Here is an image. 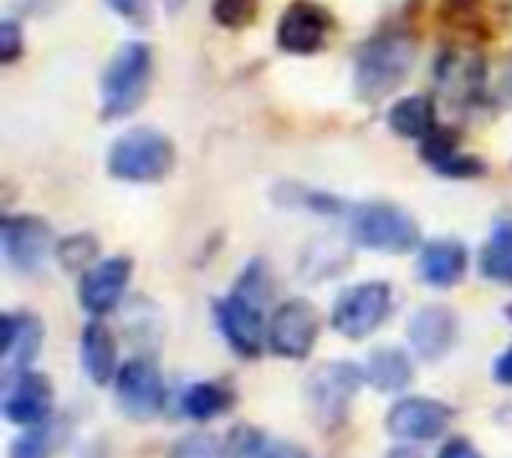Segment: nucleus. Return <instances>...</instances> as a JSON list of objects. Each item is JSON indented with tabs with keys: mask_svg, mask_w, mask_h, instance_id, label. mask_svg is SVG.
Wrapping results in <instances>:
<instances>
[{
	"mask_svg": "<svg viewBox=\"0 0 512 458\" xmlns=\"http://www.w3.org/2000/svg\"><path fill=\"white\" fill-rule=\"evenodd\" d=\"M273 297V279L264 261H249L240 273L234 291L213 303L216 327L240 357H258L267 345V324L264 309Z\"/></svg>",
	"mask_w": 512,
	"mask_h": 458,
	"instance_id": "f257e3e1",
	"label": "nucleus"
},
{
	"mask_svg": "<svg viewBox=\"0 0 512 458\" xmlns=\"http://www.w3.org/2000/svg\"><path fill=\"white\" fill-rule=\"evenodd\" d=\"M417 63V42L408 33H378L357 51L354 87L366 102L396 93Z\"/></svg>",
	"mask_w": 512,
	"mask_h": 458,
	"instance_id": "f03ea898",
	"label": "nucleus"
},
{
	"mask_svg": "<svg viewBox=\"0 0 512 458\" xmlns=\"http://www.w3.org/2000/svg\"><path fill=\"white\" fill-rule=\"evenodd\" d=\"M153 75V48L147 42H126L114 51L102 72V117H129L147 96Z\"/></svg>",
	"mask_w": 512,
	"mask_h": 458,
	"instance_id": "7ed1b4c3",
	"label": "nucleus"
},
{
	"mask_svg": "<svg viewBox=\"0 0 512 458\" xmlns=\"http://www.w3.org/2000/svg\"><path fill=\"white\" fill-rule=\"evenodd\" d=\"M363 384L366 372L351 360L321 363L318 369H312V375L306 378V402L315 426L321 432H339Z\"/></svg>",
	"mask_w": 512,
	"mask_h": 458,
	"instance_id": "20e7f679",
	"label": "nucleus"
},
{
	"mask_svg": "<svg viewBox=\"0 0 512 458\" xmlns=\"http://www.w3.org/2000/svg\"><path fill=\"white\" fill-rule=\"evenodd\" d=\"M174 168V144L159 129L123 132L108 150V171L126 183H159Z\"/></svg>",
	"mask_w": 512,
	"mask_h": 458,
	"instance_id": "39448f33",
	"label": "nucleus"
},
{
	"mask_svg": "<svg viewBox=\"0 0 512 458\" xmlns=\"http://www.w3.org/2000/svg\"><path fill=\"white\" fill-rule=\"evenodd\" d=\"M351 240L369 252L405 255L420 246L423 234L408 210L390 201H369L351 210Z\"/></svg>",
	"mask_w": 512,
	"mask_h": 458,
	"instance_id": "423d86ee",
	"label": "nucleus"
},
{
	"mask_svg": "<svg viewBox=\"0 0 512 458\" xmlns=\"http://www.w3.org/2000/svg\"><path fill=\"white\" fill-rule=\"evenodd\" d=\"M393 312V285L390 282H360L345 288L330 312V324L345 339H369Z\"/></svg>",
	"mask_w": 512,
	"mask_h": 458,
	"instance_id": "0eeeda50",
	"label": "nucleus"
},
{
	"mask_svg": "<svg viewBox=\"0 0 512 458\" xmlns=\"http://www.w3.org/2000/svg\"><path fill=\"white\" fill-rule=\"evenodd\" d=\"M114 399L126 420L132 423H150L165 411L168 390L162 381V372L150 357H132L117 369L114 378Z\"/></svg>",
	"mask_w": 512,
	"mask_h": 458,
	"instance_id": "6e6552de",
	"label": "nucleus"
},
{
	"mask_svg": "<svg viewBox=\"0 0 512 458\" xmlns=\"http://www.w3.org/2000/svg\"><path fill=\"white\" fill-rule=\"evenodd\" d=\"M321 333V315L318 309L303 300H285L273 309L267 324V348L282 360H306L318 342Z\"/></svg>",
	"mask_w": 512,
	"mask_h": 458,
	"instance_id": "1a4fd4ad",
	"label": "nucleus"
},
{
	"mask_svg": "<svg viewBox=\"0 0 512 458\" xmlns=\"http://www.w3.org/2000/svg\"><path fill=\"white\" fill-rule=\"evenodd\" d=\"M54 414V384L42 372L18 369L3 378V417L12 426L30 429Z\"/></svg>",
	"mask_w": 512,
	"mask_h": 458,
	"instance_id": "9d476101",
	"label": "nucleus"
},
{
	"mask_svg": "<svg viewBox=\"0 0 512 458\" xmlns=\"http://www.w3.org/2000/svg\"><path fill=\"white\" fill-rule=\"evenodd\" d=\"M456 411L441 402V399H426V396H405L399 399L390 414H387V435L405 444H423V441H435L441 438L450 423H453Z\"/></svg>",
	"mask_w": 512,
	"mask_h": 458,
	"instance_id": "9b49d317",
	"label": "nucleus"
},
{
	"mask_svg": "<svg viewBox=\"0 0 512 458\" xmlns=\"http://www.w3.org/2000/svg\"><path fill=\"white\" fill-rule=\"evenodd\" d=\"M333 30L336 21L327 6L294 0L276 24V45L288 54H315L327 45Z\"/></svg>",
	"mask_w": 512,
	"mask_h": 458,
	"instance_id": "f8f14e48",
	"label": "nucleus"
},
{
	"mask_svg": "<svg viewBox=\"0 0 512 458\" xmlns=\"http://www.w3.org/2000/svg\"><path fill=\"white\" fill-rule=\"evenodd\" d=\"M129 282H132V261L126 255L96 261L87 273H81L78 300H81L84 312H90L93 318H102L120 306Z\"/></svg>",
	"mask_w": 512,
	"mask_h": 458,
	"instance_id": "ddd939ff",
	"label": "nucleus"
},
{
	"mask_svg": "<svg viewBox=\"0 0 512 458\" xmlns=\"http://www.w3.org/2000/svg\"><path fill=\"white\" fill-rule=\"evenodd\" d=\"M3 255L21 273H36L48 252L57 246L45 219L39 216H6L3 225Z\"/></svg>",
	"mask_w": 512,
	"mask_h": 458,
	"instance_id": "4468645a",
	"label": "nucleus"
},
{
	"mask_svg": "<svg viewBox=\"0 0 512 458\" xmlns=\"http://www.w3.org/2000/svg\"><path fill=\"white\" fill-rule=\"evenodd\" d=\"M456 339H459V318L453 309L441 303L417 309L408 324V345L426 363L444 360L456 348Z\"/></svg>",
	"mask_w": 512,
	"mask_h": 458,
	"instance_id": "2eb2a0df",
	"label": "nucleus"
},
{
	"mask_svg": "<svg viewBox=\"0 0 512 458\" xmlns=\"http://www.w3.org/2000/svg\"><path fill=\"white\" fill-rule=\"evenodd\" d=\"M468 273V249L459 240L441 237L420 249L417 279L429 288H453Z\"/></svg>",
	"mask_w": 512,
	"mask_h": 458,
	"instance_id": "dca6fc26",
	"label": "nucleus"
},
{
	"mask_svg": "<svg viewBox=\"0 0 512 458\" xmlns=\"http://www.w3.org/2000/svg\"><path fill=\"white\" fill-rule=\"evenodd\" d=\"M0 327H3L0 351H3L6 372L30 369L42 345V321L30 312H6L0 318Z\"/></svg>",
	"mask_w": 512,
	"mask_h": 458,
	"instance_id": "f3484780",
	"label": "nucleus"
},
{
	"mask_svg": "<svg viewBox=\"0 0 512 458\" xmlns=\"http://www.w3.org/2000/svg\"><path fill=\"white\" fill-rule=\"evenodd\" d=\"M366 384L378 393H405L414 384V360L405 348L381 345L369 354L366 366Z\"/></svg>",
	"mask_w": 512,
	"mask_h": 458,
	"instance_id": "a211bd4d",
	"label": "nucleus"
},
{
	"mask_svg": "<svg viewBox=\"0 0 512 458\" xmlns=\"http://www.w3.org/2000/svg\"><path fill=\"white\" fill-rule=\"evenodd\" d=\"M81 366L96 387H105L117 378V342L99 318H93L81 333Z\"/></svg>",
	"mask_w": 512,
	"mask_h": 458,
	"instance_id": "6ab92c4d",
	"label": "nucleus"
},
{
	"mask_svg": "<svg viewBox=\"0 0 512 458\" xmlns=\"http://www.w3.org/2000/svg\"><path fill=\"white\" fill-rule=\"evenodd\" d=\"M420 144H423L420 153H423L426 165H432V168H435L438 174H444V177L471 180V177L486 174V165H483L480 159L462 153V150L456 147V138H453L450 132H444L441 126H438L426 141H420Z\"/></svg>",
	"mask_w": 512,
	"mask_h": 458,
	"instance_id": "aec40b11",
	"label": "nucleus"
},
{
	"mask_svg": "<svg viewBox=\"0 0 512 458\" xmlns=\"http://www.w3.org/2000/svg\"><path fill=\"white\" fill-rule=\"evenodd\" d=\"M390 129L399 138H411V141H426L435 129H438V114H435V102L429 96H408L399 99L390 114H387Z\"/></svg>",
	"mask_w": 512,
	"mask_h": 458,
	"instance_id": "412c9836",
	"label": "nucleus"
},
{
	"mask_svg": "<svg viewBox=\"0 0 512 458\" xmlns=\"http://www.w3.org/2000/svg\"><path fill=\"white\" fill-rule=\"evenodd\" d=\"M231 408H234V393L225 384H216V381H198V384L186 387L183 396H180L183 417H189L195 423L216 420V417L228 414Z\"/></svg>",
	"mask_w": 512,
	"mask_h": 458,
	"instance_id": "4be33fe9",
	"label": "nucleus"
},
{
	"mask_svg": "<svg viewBox=\"0 0 512 458\" xmlns=\"http://www.w3.org/2000/svg\"><path fill=\"white\" fill-rule=\"evenodd\" d=\"M438 81L450 96H474L483 87V60L477 54H444L438 63Z\"/></svg>",
	"mask_w": 512,
	"mask_h": 458,
	"instance_id": "5701e85b",
	"label": "nucleus"
},
{
	"mask_svg": "<svg viewBox=\"0 0 512 458\" xmlns=\"http://www.w3.org/2000/svg\"><path fill=\"white\" fill-rule=\"evenodd\" d=\"M480 273L489 282L512 288V216L492 228L486 246L480 249Z\"/></svg>",
	"mask_w": 512,
	"mask_h": 458,
	"instance_id": "b1692460",
	"label": "nucleus"
},
{
	"mask_svg": "<svg viewBox=\"0 0 512 458\" xmlns=\"http://www.w3.org/2000/svg\"><path fill=\"white\" fill-rule=\"evenodd\" d=\"M60 441H63V432H60V426H57L54 417H51V420H45V423H39V426L24 429V432L12 441L9 458H51L57 453Z\"/></svg>",
	"mask_w": 512,
	"mask_h": 458,
	"instance_id": "393cba45",
	"label": "nucleus"
},
{
	"mask_svg": "<svg viewBox=\"0 0 512 458\" xmlns=\"http://www.w3.org/2000/svg\"><path fill=\"white\" fill-rule=\"evenodd\" d=\"M54 255H57V261H60V267L66 273H87L96 264L99 240L90 237V234H72V237H63L54 246Z\"/></svg>",
	"mask_w": 512,
	"mask_h": 458,
	"instance_id": "a878e982",
	"label": "nucleus"
},
{
	"mask_svg": "<svg viewBox=\"0 0 512 458\" xmlns=\"http://www.w3.org/2000/svg\"><path fill=\"white\" fill-rule=\"evenodd\" d=\"M270 450L273 447L267 441V432H261L258 426H249V423L234 426L222 441V458H267Z\"/></svg>",
	"mask_w": 512,
	"mask_h": 458,
	"instance_id": "bb28decb",
	"label": "nucleus"
},
{
	"mask_svg": "<svg viewBox=\"0 0 512 458\" xmlns=\"http://www.w3.org/2000/svg\"><path fill=\"white\" fill-rule=\"evenodd\" d=\"M258 0H213V18L228 30H243L255 21Z\"/></svg>",
	"mask_w": 512,
	"mask_h": 458,
	"instance_id": "cd10ccee",
	"label": "nucleus"
},
{
	"mask_svg": "<svg viewBox=\"0 0 512 458\" xmlns=\"http://www.w3.org/2000/svg\"><path fill=\"white\" fill-rule=\"evenodd\" d=\"M168 458H222V444H219L213 435L195 432V435L180 438V441L168 450Z\"/></svg>",
	"mask_w": 512,
	"mask_h": 458,
	"instance_id": "c85d7f7f",
	"label": "nucleus"
},
{
	"mask_svg": "<svg viewBox=\"0 0 512 458\" xmlns=\"http://www.w3.org/2000/svg\"><path fill=\"white\" fill-rule=\"evenodd\" d=\"M21 51H24V36H21L18 21H12V18L0 21V60L12 63V60H18Z\"/></svg>",
	"mask_w": 512,
	"mask_h": 458,
	"instance_id": "c756f323",
	"label": "nucleus"
},
{
	"mask_svg": "<svg viewBox=\"0 0 512 458\" xmlns=\"http://www.w3.org/2000/svg\"><path fill=\"white\" fill-rule=\"evenodd\" d=\"M108 6H111L120 18H126V21H132V24H147V21H150L153 0H108Z\"/></svg>",
	"mask_w": 512,
	"mask_h": 458,
	"instance_id": "7c9ffc66",
	"label": "nucleus"
},
{
	"mask_svg": "<svg viewBox=\"0 0 512 458\" xmlns=\"http://www.w3.org/2000/svg\"><path fill=\"white\" fill-rule=\"evenodd\" d=\"M435 458H483V453L468 438H450Z\"/></svg>",
	"mask_w": 512,
	"mask_h": 458,
	"instance_id": "2f4dec72",
	"label": "nucleus"
},
{
	"mask_svg": "<svg viewBox=\"0 0 512 458\" xmlns=\"http://www.w3.org/2000/svg\"><path fill=\"white\" fill-rule=\"evenodd\" d=\"M492 378L501 384V387H512V345L495 360V366H492Z\"/></svg>",
	"mask_w": 512,
	"mask_h": 458,
	"instance_id": "473e14b6",
	"label": "nucleus"
},
{
	"mask_svg": "<svg viewBox=\"0 0 512 458\" xmlns=\"http://www.w3.org/2000/svg\"><path fill=\"white\" fill-rule=\"evenodd\" d=\"M267 458H312L303 447H297V444H279V447H273L270 450V456Z\"/></svg>",
	"mask_w": 512,
	"mask_h": 458,
	"instance_id": "72a5a7b5",
	"label": "nucleus"
},
{
	"mask_svg": "<svg viewBox=\"0 0 512 458\" xmlns=\"http://www.w3.org/2000/svg\"><path fill=\"white\" fill-rule=\"evenodd\" d=\"M387 458H423V456L414 450V444H405V441H402V447L390 450V453H387Z\"/></svg>",
	"mask_w": 512,
	"mask_h": 458,
	"instance_id": "f704fd0d",
	"label": "nucleus"
},
{
	"mask_svg": "<svg viewBox=\"0 0 512 458\" xmlns=\"http://www.w3.org/2000/svg\"><path fill=\"white\" fill-rule=\"evenodd\" d=\"M507 318H510V321H512V303H510V306H507Z\"/></svg>",
	"mask_w": 512,
	"mask_h": 458,
	"instance_id": "c9c22d12",
	"label": "nucleus"
}]
</instances>
